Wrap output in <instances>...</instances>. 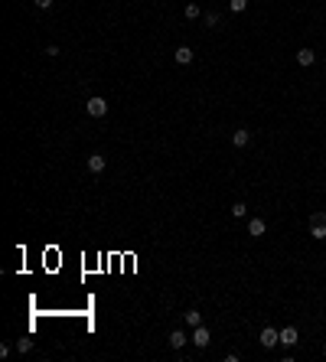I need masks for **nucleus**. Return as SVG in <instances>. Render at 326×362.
<instances>
[{
	"mask_svg": "<svg viewBox=\"0 0 326 362\" xmlns=\"http://www.w3.org/2000/svg\"><path fill=\"white\" fill-rule=\"evenodd\" d=\"M85 111H88V118H105V114H108V102H105L101 95H95V98L85 102Z\"/></svg>",
	"mask_w": 326,
	"mask_h": 362,
	"instance_id": "1",
	"label": "nucleus"
},
{
	"mask_svg": "<svg viewBox=\"0 0 326 362\" xmlns=\"http://www.w3.org/2000/svg\"><path fill=\"white\" fill-rule=\"evenodd\" d=\"M258 343H261L264 349H274V346H280V330H274V326H264V330H261V336H258Z\"/></svg>",
	"mask_w": 326,
	"mask_h": 362,
	"instance_id": "2",
	"label": "nucleus"
},
{
	"mask_svg": "<svg viewBox=\"0 0 326 362\" xmlns=\"http://www.w3.org/2000/svg\"><path fill=\"white\" fill-rule=\"evenodd\" d=\"M189 343H193V346H199V349H206L212 343V336H209V330H206V326H193V336H189Z\"/></svg>",
	"mask_w": 326,
	"mask_h": 362,
	"instance_id": "3",
	"label": "nucleus"
},
{
	"mask_svg": "<svg viewBox=\"0 0 326 362\" xmlns=\"http://www.w3.org/2000/svg\"><path fill=\"white\" fill-rule=\"evenodd\" d=\"M173 59H176V65H189L196 59V52L189 46H176V52H173Z\"/></svg>",
	"mask_w": 326,
	"mask_h": 362,
	"instance_id": "4",
	"label": "nucleus"
},
{
	"mask_svg": "<svg viewBox=\"0 0 326 362\" xmlns=\"http://www.w3.org/2000/svg\"><path fill=\"white\" fill-rule=\"evenodd\" d=\"M232 144H235V147H248V144H251V131H248V127H238V131L232 134Z\"/></svg>",
	"mask_w": 326,
	"mask_h": 362,
	"instance_id": "5",
	"label": "nucleus"
},
{
	"mask_svg": "<svg viewBox=\"0 0 326 362\" xmlns=\"http://www.w3.org/2000/svg\"><path fill=\"white\" fill-rule=\"evenodd\" d=\"M313 62H317V52H313V49H300V52H297V65H303V69H310Z\"/></svg>",
	"mask_w": 326,
	"mask_h": 362,
	"instance_id": "6",
	"label": "nucleus"
},
{
	"mask_svg": "<svg viewBox=\"0 0 326 362\" xmlns=\"http://www.w3.org/2000/svg\"><path fill=\"white\" fill-rule=\"evenodd\" d=\"M105 166H108V160L101 157V154H92V157H88V173H101Z\"/></svg>",
	"mask_w": 326,
	"mask_h": 362,
	"instance_id": "7",
	"label": "nucleus"
},
{
	"mask_svg": "<svg viewBox=\"0 0 326 362\" xmlns=\"http://www.w3.org/2000/svg\"><path fill=\"white\" fill-rule=\"evenodd\" d=\"M264 232H268V225H264V219H258V215H255V219H251V222H248V235H255V238H261V235H264Z\"/></svg>",
	"mask_w": 326,
	"mask_h": 362,
	"instance_id": "8",
	"label": "nucleus"
},
{
	"mask_svg": "<svg viewBox=\"0 0 326 362\" xmlns=\"http://www.w3.org/2000/svg\"><path fill=\"white\" fill-rule=\"evenodd\" d=\"M280 346H297V330L294 326H284V330H280Z\"/></svg>",
	"mask_w": 326,
	"mask_h": 362,
	"instance_id": "9",
	"label": "nucleus"
},
{
	"mask_svg": "<svg viewBox=\"0 0 326 362\" xmlns=\"http://www.w3.org/2000/svg\"><path fill=\"white\" fill-rule=\"evenodd\" d=\"M186 343H189V336H186L183 330H173V333H170V346H173V349H183Z\"/></svg>",
	"mask_w": 326,
	"mask_h": 362,
	"instance_id": "10",
	"label": "nucleus"
},
{
	"mask_svg": "<svg viewBox=\"0 0 326 362\" xmlns=\"http://www.w3.org/2000/svg\"><path fill=\"white\" fill-rule=\"evenodd\" d=\"M310 238L323 242V238H326V222H310Z\"/></svg>",
	"mask_w": 326,
	"mask_h": 362,
	"instance_id": "11",
	"label": "nucleus"
},
{
	"mask_svg": "<svg viewBox=\"0 0 326 362\" xmlns=\"http://www.w3.org/2000/svg\"><path fill=\"white\" fill-rule=\"evenodd\" d=\"M202 23L209 26V30H216V26H218V23H222V16H218V13H216V10H206V13H202Z\"/></svg>",
	"mask_w": 326,
	"mask_h": 362,
	"instance_id": "12",
	"label": "nucleus"
},
{
	"mask_svg": "<svg viewBox=\"0 0 326 362\" xmlns=\"http://www.w3.org/2000/svg\"><path fill=\"white\" fill-rule=\"evenodd\" d=\"M183 16H186V20H199L202 7H199V3H186V7H183Z\"/></svg>",
	"mask_w": 326,
	"mask_h": 362,
	"instance_id": "13",
	"label": "nucleus"
},
{
	"mask_svg": "<svg viewBox=\"0 0 326 362\" xmlns=\"http://www.w3.org/2000/svg\"><path fill=\"white\" fill-rule=\"evenodd\" d=\"M183 320H186L189 326H199V323H202V313H199V310H186V313H183Z\"/></svg>",
	"mask_w": 326,
	"mask_h": 362,
	"instance_id": "14",
	"label": "nucleus"
},
{
	"mask_svg": "<svg viewBox=\"0 0 326 362\" xmlns=\"http://www.w3.org/2000/svg\"><path fill=\"white\" fill-rule=\"evenodd\" d=\"M16 353H20V356L33 353V339H16Z\"/></svg>",
	"mask_w": 326,
	"mask_h": 362,
	"instance_id": "15",
	"label": "nucleus"
},
{
	"mask_svg": "<svg viewBox=\"0 0 326 362\" xmlns=\"http://www.w3.org/2000/svg\"><path fill=\"white\" fill-rule=\"evenodd\" d=\"M245 7H248V0H228V10L232 13H245Z\"/></svg>",
	"mask_w": 326,
	"mask_h": 362,
	"instance_id": "16",
	"label": "nucleus"
},
{
	"mask_svg": "<svg viewBox=\"0 0 326 362\" xmlns=\"http://www.w3.org/2000/svg\"><path fill=\"white\" fill-rule=\"evenodd\" d=\"M232 215H235V219H245V215H248V206H245V203H235L232 206Z\"/></svg>",
	"mask_w": 326,
	"mask_h": 362,
	"instance_id": "17",
	"label": "nucleus"
},
{
	"mask_svg": "<svg viewBox=\"0 0 326 362\" xmlns=\"http://www.w3.org/2000/svg\"><path fill=\"white\" fill-rule=\"evenodd\" d=\"M33 3H36L39 10H49V7H53V0H33Z\"/></svg>",
	"mask_w": 326,
	"mask_h": 362,
	"instance_id": "18",
	"label": "nucleus"
}]
</instances>
